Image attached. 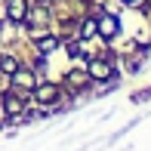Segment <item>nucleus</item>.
Returning <instances> with one entry per match:
<instances>
[{"label":"nucleus","mask_w":151,"mask_h":151,"mask_svg":"<svg viewBox=\"0 0 151 151\" xmlns=\"http://www.w3.org/2000/svg\"><path fill=\"white\" fill-rule=\"evenodd\" d=\"M96 28H99V34H102V37H114V34H117V28H120V22H117V19H114V16H108V12H105V16H102L99 19V22H96Z\"/></svg>","instance_id":"nucleus-1"},{"label":"nucleus","mask_w":151,"mask_h":151,"mask_svg":"<svg viewBox=\"0 0 151 151\" xmlns=\"http://www.w3.org/2000/svg\"><path fill=\"white\" fill-rule=\"evenodd\" d=\"M12 83H16V86H25V90H34V86H37V77H34L31 71L16 68V71H12Z\"/></svg>","instance_id":"nucleus-2"},{"label":"nucleus","mask_w":151,"mask_h":151,"mask_svg":"<svg viewBox=\"0 0 151 151\" xmlns=\"http://www.w3.org/2000/svg\"><path fill=\"white\" fill-rule=\"evenodd\" d=\"M86 77H93V80H108L111 77V65H108V62H93L90 65V71H86Z\"/></svg>","instance_id":"nucleus-3"},{"label":"nucleus","mask_w":151,"mask_h":151,"mask_svg":"<svg viewBox=\"0 0 151 151\" xmlns=\"http://www.w3.org/2000/svg\"><path fill=\"white\" fill-rule=\"evenodd\" d=\"M34 96H37V102H43V105H50V102H56L59 90L52 83H43V86H34Z\"/></svg>","instance_id":"nucleus-4"},{"label":"nucleus","mask_w":151,"mask_h":151,"mask_svg":"<svg viewBox=\"0 0 151 151\" xmlns=\"http://www.w3.org/2000/svg\"><path fill=\"white\" fill-rule=\"evenodd\" d=\"M9 19L12 22H22L25 19V0H9Z\"/></svg>","instance_id":"nucleus-5"},{"label":"nucleus","mask_w":151,"mask_h":151,"mask_svg":"<svg viewBox=\"0 0 151 151\" xmlns=\"http://www.w3.org/2000/svg\"><path fill=\"white\" fill-rule=\"evenodd\" d=\"M3 105H6V111H9V114L22 111V102H19L16 96H12V93H6V96H3Z\"/></svg>","instance_id":"nucleus-6"},{"label":"nucleus","mask_w":151,"mask_h":151,"mask_svg":"<svg viewBox=\"0 0 151 151\" xmlns=\"http://www.w3.org/2000/svg\"><path fill=\"white\" fill-rule=\"evenodd\" d=\"M56 46H59V40H56V37H40L37 50H40V52H52V50H56Z\"/></svg>","instance_id":"nucleus-7"},{"label":"nucleus","mask_w":151,"mask_h":151,"mask_svg":"<svg viewBox=\"0 0 151 151\" xmlns=\"http://www.w3.org/2000/svg\"><path fill=\"white\" fill-rule=\"evenodd\" d=\"M16 68H19V62L12 59V56H6V59H0V71H3V74H12V71H16Z\"/></svg>","instance_id":"nucleus-8"},{"label":"nucleus","mask_w":151,"mask_h":151,"mask_svg":"<svg viewBox=\"0 0 151 151\" xmlns=\"http://www.w3.org/2000/svg\"><path fill=\"white\" fill-rule=\"evenodd\" d=\"M68 83L83 86V83H86V71H71V74H68Z\"/></svg>","instance_id":"nucleus-9"},{"label":"nucleus","mask_w":151,"mask_h":151,"mask_svg":"<svg viewBox=\"0 0 151 151\" xmlns=\"http://www.w3.org/2000/svg\"><path fill=\"white\" fill-rule=\"evenodd\" d=\"M93 31H96V19H86V22H83V28H80V37H90Z\"/></svg>","instance_id":"nucleus-10"},{"label":"nucleus","mask_w":151,"mask_h":151,"mask_svg":"<svg viewBox=\"0 0 151 151\" xmlns=\"http://www.w3.org/2000/svg\"><path fill=\"white\" fill-rule=\"evenodd\" d=\"M123 3H129V6H136V3H142V0H123Z\"/></svg>","instance_id":"nucleus-11"}]
</instances>
